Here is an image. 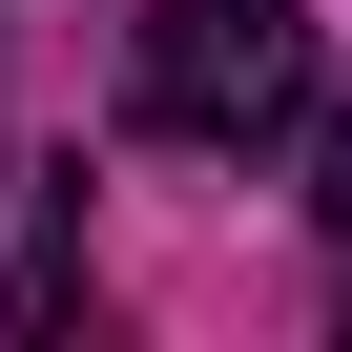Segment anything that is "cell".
I'll list each match as a JSON object with an SVG mask.
<instances>
[{
  "mask_svg": "<svg viewBox=\"0 0 352 352\" xmlns=\"http://www.w3.org/2000/svg\"><path fill=\"white\" fill-rule=\"evenodd\" d=\"M311 228L352 249V104H311Z\"/></svg>",
  "mask_w": 352,
  "mask_h": 352,
  "instance_id": "3957f363",
  "label": "cell"
},
{
  "mask_svg": "<svg viewBox=\"0 0 352 352\" xmlns=\"http://www.w3.org/2000/svg\"><path fill=\"white\" fill-rule=\"evenodd\" d=\"M124 104H145L166 145H290V124L331 104V42H311V0H145Z\"/></svg>",
  "mask_w": 352,
  "mask_h": 352,
  "instance_id": "6da1fadb",
  "label": "cell"
},
{
  "mask_svg": "<svg viewBox=\"0 0 352 352\" xmlns=\"http://www.w3.org/2000/svg\"><path fill=\"white\" fill-rule=\"evenodd\" d=\"M63 311H83V166H42V187H21V249H0V331L42 352Z\"/></svg>",
  "mask_w": 352,
  "mask_h": 352,
  "instance_id": "7a4b0ae2",
  "label": "cell"
}]
</instances>
